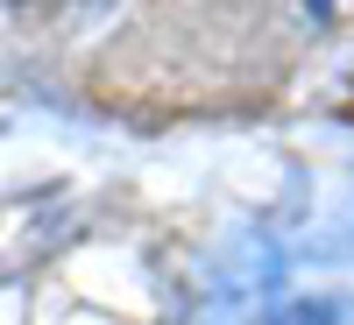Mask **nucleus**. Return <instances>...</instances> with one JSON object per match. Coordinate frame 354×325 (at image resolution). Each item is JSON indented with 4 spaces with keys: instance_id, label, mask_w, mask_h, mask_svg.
<instances>
[{
    "instance_id": "obj_1",
    "label": "nucleus",
    "mask_w": 354,
    "mask_h": 325,
    "mask_svg": "<svg viewBox=\"0 0 354 325\" xmlns=\"http://www.w3.org/2000/svg\"><path fill=\"white\" fill-rule=\"evenodd\" d=\"M21 8H100V0H21Z\"/></svg>"
}]
</instances>
